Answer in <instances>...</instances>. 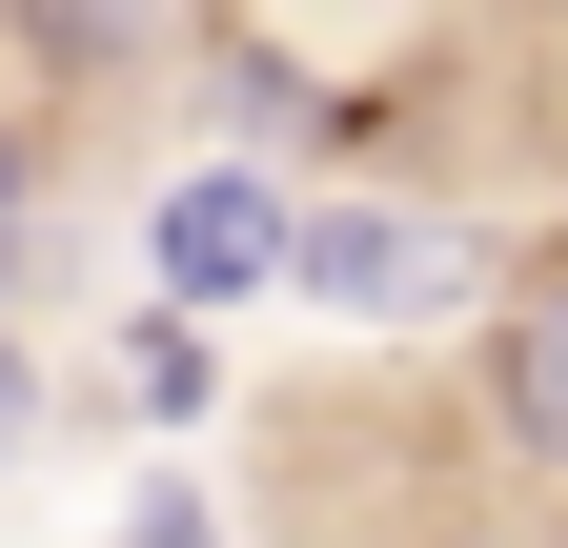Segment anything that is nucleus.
<instances>
[{"label": "nucleus", "instance_id": "obj_1", "mask_svg": "<svg viewBox=\"0 0 568 548\" xmlns=\"http://www.w3.org/2000/svg\"><path fill=\"white\" fill-rule=\"evenodd\" d=\"M284 285H305L325 325H426V305L467 285V224H447V203H386V183H305Z\"/></svg>", "mask_w": 568, "mask_h": 548}, {"label": "nucleus", "instance_id": "obj_2", "mask_svg": "<svg viewBox=\"0 0 568 548\" xmlns=\"http://www.w3.org/2000/svg\"><path fill=\"white\" fill-rule=\"evenodd\" d=\"M284 224H305V183H284L264 143H224V163H183L163 203H142V264H163V305L203 325V305H264L284 285Z\"/></svg>", "mask_w": 568, "mask_h": 548}, {"label": "nucleus", "instance_id": "obj_3", "mask_svg": "<svg viewBox=\"0 0 568 548\" xmlns=\"http://www.w3.org/2000/svg\"><path fill=\"white\" fill-rule=\"evenodd\" d=\"M467 427L508 447L528 488H568V264H528V285L467 325Z\"/></svg>", "mask_w": 568, "mask_h": 548}, {"label": "nucleus", "instance_id": "obj_4", "mask_svg": "<svg viewBox=\"0 0 568 548\" xmlns=\"http://www.w3.org/2000/svg\"><path fill=\"white\" fill-rule=\"evenodd\" d=\"M0 41H21L61 102H102V82H142V61L183 41V0H0Z\"/></svg>", "mask_w": 568, "mask_h": 548}, {"label": "nucleus", "instance_id": "obj_5", "mask_svg": "<svg viewBox=\"0 0 568 548\" xmlns=\"http://www.w3.org/2000/svg\"><path fill=\"white\" fill-rule=\"evenodd\" d=\"M203 386H224V346H203L183 305H142L122 325V406H142V427H203Z\"/></svg>", "mask_w": 568, "mask_h": 548}, {"label": "nucleus", "instance_id": "obj_6", "mask_svg": "<svg viewBox=\"0 0 568 548\" xmlns=\"http://www.w3.org/2000/svg\"><path fill=\"white\" fill-rule=\"evenodd\" d=\"M102 548H244V528H224V488H183V467H163V488H142Z\"/></svg>", "mask_w": 568, "mask_h": 548}, {"label": "nucleus", "instance_id": "obj_7", "mask_svg": "<svg viewBox=\"0 0 568 548\" xmlns=\"http://www.w3.org/2000/svg\"><path fill=\"white\" fill-rule=\"evenodd\" d=\"M21 224H41V122H0V285H21Z\"/></svg>", "mask_w": 568, "mask_h": 548}, {"label": "nucleus", "instance_id": "obj_8", "mask_svg": "<svg viewBox=\"0 0 568 548\" xmlns=\"http://www.w3.org/2000/svg\"><path fill=\"white\" fill-rule=\"evenodd\" d=\"M21 406H41V386H21V346H0V447H21Z\"/></svg>", "mask_w": 568, "mask_h": 548}, {"label": "nucleus", "instance_id": "obj_9", "mask_svg": "<svg viewBox=\"0 0 568 548\" xmlns=\"http://www.w3.org/2000/svg\"><path fill=\"white\" fill-rule=\"evenodd\" d=\"M508 21H568V0H508Z\"/></svg>", "mask_w": 568, "mask_h": 548}]
</instances>
